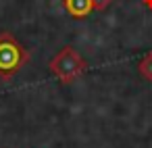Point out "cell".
Returning <instances> with one entry per match:
<instances>
[{
  "label": "cell",
  "mask_w": 152,
  "mask_h": 148,
  "mask_svg": "<svg viewBox=\"0 0 152 148\" xmlns=\"http://www.w3.org/2000/svg\"><path fill=\"white\" fill-rule=\"evenodd\" d=\"M48 69L52 71V75L58 77V81L63 86H67V84H73L77 77H81L86 73L88 63L73 46H65L63 50H58L50 59Z\"/></svg>",
  "instance_id": "obj_1"
},
{
  "label": "cell",
  "mask_w": 152,
  "mask_h": 148,
  "mask_svg": "<svg viewBox=\"0 0 152 148\" xmlns=\"http://www.w3.org/2000/svg\"><path fill=\"white\" fill-rule=\"evenodd\" d=\"M29 61V52L17 42L11 32L0 34V77L11 79Z\"/></svg>",
  "instance_id": "obj_2"
},
{
  "label": "cell",
  "mask_w": 152,
  "mask_h": 148,
  "mask_svg": "<svg viewBox=\"0 0 152 148\" xmlns=\"http://www.w3.org/2000/svg\"><path fill=\"white\" fill-rule=\"evenodd\" d=\"M65 9L71 17L86 19L94 11V4H92V0H65Z\"/></svg>",
  "instance_id": "obj_3"
},
{
  "label": "cell",
  "mask_w": 152,
  "mask_h": 148,
  "mask_svg": "<svg viewBox=\"0 0 152 148\" xmlns=\"http://www.w3.org/2000/svg\"><path fill=\"white\" fill-rule=\"evenodd\" d=\"M137 71H140V75H142L144 79L152 81V52H148V54L137 63Z\"/></svg>",
  "instance_id": "obj_4"
},
{
  "label": "cell",
  "mask_w": 152,
  "mask_h": 148,
  "mask_svg": "<svg viewBox=\"0 0 152 148\" xmlns=\"http://www.w3.org/2000/svg\"><path fill=\"white\" fill-rule=\"evenodd\" d=\"M113 2H115V0H92V4H94L96 11H106Z\"/></svg>",
  "instance_id": "obj_5"
},
{
  "label": "cell",
  "mask_w": 152,
  "mask_h": 148,
  "mask_svg": "<svg viewBox=\"0 0 152 148\" xmlns=\"http://www.w3.org/2000/svg\"><path fill=\"white\" fill-rule=\"evenodd\" d=\"M142 2H144L146 9H152V0H142Z\"/></svg>",
  "instance_id": "obj_6"
}]
</instances>
